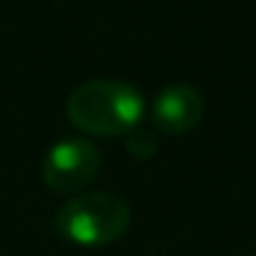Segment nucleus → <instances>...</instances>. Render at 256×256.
<instances>
[{"label":"nucleus","mask_w":256,"mask_h":256,"mask_svg":"<svg viewBox=\"0 0 256 256\" xmlns=\"http://www.w3.org/2000/svg\"><path fill=\"white\" fill-rule=\"evenodd\" d=\"M146 116V102L138 88L124 80H86L69 94L66 118L74 130L96 138H118L138 130Z\"/></svg>","instance_id":"f257e3e1"},{"label":"nucleus","mask_w":256,"mask_h":256,"mask_svg":"<svg viewBox=\"0 0 256 256\" xmlns=\"http://www.w3.org/2000/svg\"><path fill=\"white\" fill-rule=\"evenodd\" d=\"M127 201L108 190H83L78 196H69L56 215L58 234L83 248H102L116 242L127 232Z\"/></svg>","instance_id":"f03ea898"},{"label":"nucleus","mask_w":256,"mask_h":256,"mask_svg":"<svg viewBox=\"0 0 256 256\" xmlns=\"http://www.w3.org/2000/svg\"><path fill=\"white\" fill-rule=\"evenodd\" d=\"M102 154L88 138H61L42 160V179L52 193L78 196L96 179Z\"/></svg>","instance_id":"7ed1b4c3"},{"label":"nucleus","mask_w":256,"mask_h":256,"mask_svg":"<svg viewBox=\"0 0 256 256\" xmlns=\"http://www.w3.org/2000/svg\"><path fill=\"white\" fill-rule=\"evenodd\" d=\"M149 116L157 132L184 135L198 127L201 116H204V96L198 88L188 83H174L154 96Z\"/></svg>","instance_id":"20e7f679"},{"label":"nucleus","mask_w":256,"mask_h":256,"mask_svg":"<svg viewBox=\"0 0 256 256\" xmlns=\"http://www.w3.org/2000/svg\"><path fill=\"white\" fill-rule=\"evenodd\" d=\"M130 154L135 157H152L154 154V140H152L149 132H144V130H132L130 132Z\"/></svg>","instance_id":"39448f33"},{"label":"nucleus","mask_w":256,"mask_h":256,"mask_svg":"<svg viewBox=\"0 0 256 256\" xmlns=\"http://www.w3.org/2000/svg\"><path fill=\"white\" fill-rule=\"evenodd\" d=\"M254 256H256V254H254Z\"/></svg>","instance_id":"423d86ee"}]
</instances>
